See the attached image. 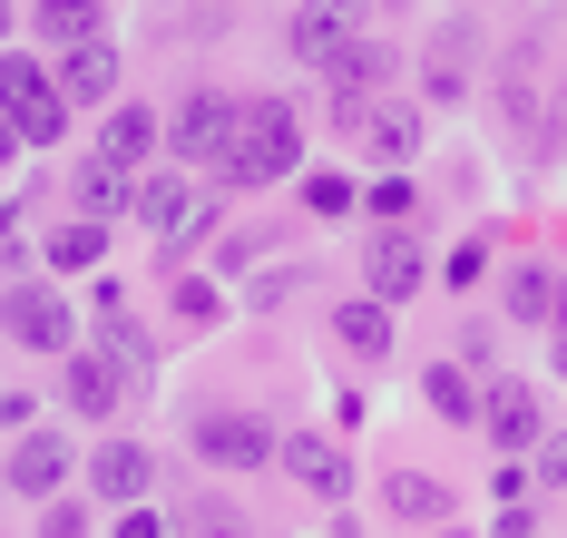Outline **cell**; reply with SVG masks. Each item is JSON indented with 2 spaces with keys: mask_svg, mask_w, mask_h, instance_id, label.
Listing matches in <instances>:
<instances>
[{
  "mask_svg": "<svg viewBox=\"0 0 567 538\" xmlns=\"http://www.w3.org/2000/svg\"><path fill=\"white\" fill-rule=\"evenodd\" d=\"M538 479H548V489H567V431L548 441V451H538Z\"/></svg>",
  "mask_w": 567,
  "mask_h": 538,
  "instance_id": "obj_28",
  "label": "cell"
},
{
  "mask_svg": "<svg viewBox=\"0 0 567 538\" xmlns=\"http://www.w3.org/2000/svg\"><path fill=\"white\" fill-rule=\"evenodd\" d=\"M548 362L567 372V284H558V313H548Z\"/></svg>",
  "mask_w": 567,
  "mask_h": 538,
  "instance_id": "obj_29",
  "label": "cell"
},
{
  "mask_svg": "<svg viewBox=\"0 0 567 538\" xmlns=\"http://www.w3.org/2000/svg\"><path fill=\"white\" fill-rule=\"evenodd\" d=\"M117 206H137V186L117 177L109 157H89V167H79V216H89V226H109Z\"/></svg>",
  "mask_w": 567,
  "mask_h": 538,
  "instance_id": "obj_17",
  "label": "cell"
},
{
  "mask_svg": "<svg viewBox=\"0 0 567 538\" xmlns=\"http://www.w3.org/2000/svg\"><path fill=\"white\" fill-rule=\"evenodd\" d=\"M0 157H20V127H10V118H0Z\"/></svg>",
  "mask_w": 567,
  "mask_h": 538,
  "instance_id": "obj_31",
  "label": "cell"
},
{
  "mask_svg": "<svg viewBox=\"0 0 567 538\" xmlns=\"http://www.w3.org/2000/svg\"><path fill=\"white\" fill-rule=\"evenodd\" d=\"M79 529H89V509H79V499H59L50 519H40V538H79Z\"/></svg>",
  "mask_w": 567,
  "mask_h": 538,
  "instance_id": "obj_27",
  "label": "cell"
},
{
  "mask_svg": "<svg viewBox=\"0 0 567 538\" xmlns=\"http://www.w3.org/2000/svg\"><path fill=\"white\" fill-rule=\"evenodd\" d=\"M147 479H157V461H147L137 441H109V451H89V489H99L109 509H137V499H147Z\"/></svg>",
  "mask_w": 567,
  "mask_h": 538,
  "instance_id": "obj_11",
  "label": "cell"
},
{
  "mask_svg": "<svg viewBox=\"0 0 567 538\" xmlns=\"http://www.w3.org/2000/svg\"><path fill=\"white\" fill-rule=\"evenodd\" d=\"M499 303H509L518 323H548V313H558V275H548V265H509Z\"/></svg>",
  "mask_w": 567,
  "mask_h": 538,
  "instance_id": "obj_18",
  "label": "cell"
},
{
  "mask_svg": "<svg viewBox=\"0 0 567 538\" xmlns=\"http://www.w3.org/2000/svg\"><path fill=\"white\" fill-rule=\"evenodd\" d=\"M117 538H157V509H127V519H117Z\"/></svg>",
  "mask_w": 567,
  "mask_h": 538,
  "instance_id": "obj_30",
  "label": "cell"
},
{
  "mask_svg": "<svg viewBox=\"0 0 567 538\" xmlns=\"http://www.w3.org/2000/svg\"><path fill=\"white\" fill-rule=\"evenodd\" d=\"M421 236L411 226H382V236L362 245V284H372V303H401V294H421Z\"/></svg>",
  "mask_w": 567,
  "mask_h": 538,
  "instance_id": "obj_9",
  "label": "cell"
},
{
  "mask_svg": "<svg viewBox=\"0 0 567 538\" xmlns=\"http://www.w3.org/2000/svg\"><path fill=\"white\" fill-rule=\"evenodd\" d=\"M235 127H245V99H226V89H196V99H176L167 147H176V157H216V167H226Z\"/></svg>",
  "mask_w": 567,
  "mask_h": 538,
  "instance_id": "obj_4",
  "label": "cell"
},
{
  "mask_svg": "<svg viewBox=\"0 0 567 538\" xmlns=\"http://www.w3.org/2000/svg\"><path fill=\"white\" fill-rule=\"evenodd\" d=\"M421 392H431V402H441L451 421H480V392H470V372H451V362H441V372H431Z\"/></svg>",
  "mask_w": 567,
  "mask_h": 538,
  "instance_id": "obj_25",
  "label": "cell"
},
{
  "mask_svg": "<svg viewBox=\"0 0 567 538\" xmlns=\"http://www.w3.org/2000/svg\"><path fill=\"white\" fill-rule=\"evenodd\" d=\"M59 479H69V441H59V431H20V441H10V489H20V499H50Z\"/></svg>",
  "mask_w": 567,
  "mask_h": 538,
  "instance_id": "obj_12",
  "label": "cell"
},
{
  "mask_svg": "<svg viewBox=\"0 0 567 538\" xmlns=\"http://www.w3.org/2000/svg\"><path fill=\"white\" fill-rule=\"evenodd\" d=\"M303 206H313V216H342V206H352V177H333V167H323V177L303 186Z\"/></svg>",
  "mask_w": 567,
  "mask_h": 538,
  "instance_id": "obj_26",
  "label": "cell"
},
{
  "mask_svg": "<svg viewBox=\"0 0 567 538\" xmlns=\"http://www.w3.org/2000/svg\"><path fill=\"white\" fill-rule=\"evenodd\" d=\"M69 402L109 421L117 402H127V353H79V362H69Z\"/></svg>",
  "mask_w": 567,
  "mask_h": 538,
  "instance_id": "obj_15",
  "label": "cell"
},
{
  "mask_svg": "<svg viewBox=\"0 0 567 538\" xmlns=\"http://www.w3.org/2000/svg\"><path fill=\"white\" fill-rule=\"evenodd\" d=\"M50 265H69V275H79V265H109V226H89V216L59 226V236H50Z\"/></svg>",
  "mask_w": 567,
  "mask_h": 538,
  "instance_id": "obj_23",
  "label": "cell"
},
{
  "mask_svg": "<svg viewBox=\"0 0 567 538\" xmlns=\"http://www.w3.org/2000/svg\"><path fill=\"white\" fill-rule=\"evenodd\" d=\"M480 431H489L499 451H528V441H538V392H528V382H489V392H480Z\"/></svg>",
  "mask_w": 567,
  "mask_h": 538,
  "instance_id": "obj_13",
  "label": "cell"
},
{
  "mask_svg": "<svg viewBox=\"0 0 567 538\" xmlns=\"http://www.w3.org/2000/svg\"><path fill=\"white\" fill-rule=\"evenodd\" d=\"M342 50H362V0H303V10H293V60L333 69Z\"/></svg>",
  "mask_w": 567,
  "mask_h": 538,
  "instance_id": "obj_5",
  "label": "cell"
},
{
  "mask_svg": "<svg viewBox=\"0 0 567 538\" xmlns=\"http://www.w3.org/2000/svg\"><path fill=\"white\" fill-rule=\"evenodd\" d=\"M147 147H157V118H147V108H117V118H109V137H99V157H109L117 177H127V167H137Z\"/></svg>",
  "mask_w": 567,
  "mask_h": 538,
  "instance_id": "obj_20",
  "label": "cell"
},
{
  "mask_svg": "<svg viewBox=\"0 0 567 538\" xmlns=\"http://www.w3.org/2000/svg\"><path fill=\"white\" fill-rule=\"evenodd\" d=\"M441 509H451V489L431 470H392V519H441Z\"/></svg>",
  "mask_w": 567,
  "mask_h": 538,
  "instance_id": "obj_22",
  "label": "cell"
},
{
  "mask_svg": "<svg viewBox=\"0 0 567 538\" xmlns=\"http://www.w3.org/2000/svg\"><path fill=\"white\" fill-rule=\"evenodd\" d=\"M489 108H499V127H509L518 157H548V60H538V50H509V60H499Z\"/></svg>",
  "mask_w": 567,
  "mask_h": 538,
  "instance_id": "obj_2",
  "label": "cell"
},
{
  "mask_svg": "<svg viewBox=\"0 0 567 538\" xmlns=\"http://www.w3.org/2000/svg\"><path fill=\"white\" fill-rule=\"evenodd\" d=\"M196 451H206L216 470H265L284 441H275V431H265L255 412H206V421H196Z\"/></svg>",
  "mask_w": 567,
  "mask_h": 538,
  "instance_id": "obj_8",
  "label": "cell"
},
{
  "mask_svg": "<svg viewBox=\"0 0 567 538\" xmlns=\"http://www.w3.org/2000/svg\"><path fill=\"white\" fill-rule=\"evenodd\" d=\"M137 226H147V236L167 245V255H176V245H196V236H206V186L147 177V186H137Z\"/></svg>",
  "mask_w": 567,
  "mask_h": 538,
  "instance_id": "obj_6",
  "label": "cell"
},
{
  "mask_svg": "<svg viewBox=\"0 0 567 538\" xmlns=\"http://www.w3.org/2000/svg\"><path fill=\"white\" fill-rule=\"evenodd\" d=\"M99 20H109L99 0H40V40H59V50H89Z\"/></svg>",
  "mask_w": 567,
  "mask_h": 538,
  "instance_id": "obj_19",
  "label": "cell"
},
{
  "mask_svg": "<svg viewBox=\"0 0 567 538\" xmlns=\"http://www.w3.org/2000/svg\"><path fill=\"white\" fill-rule=\"evenodd\" d=\"M109 89H117V50H109V40H89V50H59V99H69V108H99Z\"/></svg>",
  "mask_w": 567,
  "mask_h": 538,
  "instance_id": "obj_14",
  "label": "cell"
},
{
  "mask_svg": "<svg viewBox=\"0 0 567 538\" xmlns=\"http://www.w3.org/2000/svg\"><path fill=\"white\" fill-rule=\"evenodd\" d=\"M293 157H303V118H293L284 99H245V127H235V147H226V177L235 186H275V177H293Z\"/></svg>",
  "mask_w": 567,
  "mask_h": 538,
  "instance_id": "obj_1",
  "label": "cell"
},
{
  "mask_svg": "<svg viewBox=\"0 0 567 538\" xmlns=\"http://www.w3.org/2000/svg\"><path fill=\"white\" fill-rule=\"evenodd\" d=\"M0 118L20 127V147H50L59 127H69V99H59V79H40L30 60H0Z\"/></svg>",
  "mask_w": 567,
  "mask_h": 538,
  "instance_id": "obj_3",
  "label": "cell"
},
{
  "mask_svg": "<svg viewBox=\"0 0 567 538\" xmlns=\"http://www.w3.org/2000/svg\"><path fill=\"white\" fill-rule=\"evenodd\" d=\"M362 137H372V157L411 167V147H421V118H411V108H372V118H362Z\"/></svg>",
  "mask_w": 567,
  "mask_h": 538,
  "instance_id": "obj_21",
  "label": "cell"
},
{
  "mask_svg": "<svg viewBox=\"0 0 567 538\" xmlns=\"http://www.w3.org/2000/svg\"><path fill=\"white\" fill-rule=\"evenodd\" d=\"M284 470L303 479L313 499H342V489H352V461H342L333 431H293V441H284Z\"/></svg>",
  "mask_w": 567,
  "mask_h": 538,
  "instance_id": "obj_10",
  "label": "cell"
},
{
  "mask_svg": "<svg viewBox=\"0 0 567 538\" xmlns=\"http://www.w3.org/2000/svg\"><path fill=\"white\" fill-rule=\"evenodd\" d=\"M460 89H470V40L441 30V40H431V99H460Z\"/></svg>",
  "mask_w": 567,
  "mask_h": 538,
  "instance_id": "obj_24",
  "label": "cell"
},
{
  "mask_svg": "<svg viewBox=\"0 0 567 538\" xmlns=\"http://www.w3.org/2000/svg\"><path fill=\"white\" fill-rule=\"evenodd\" d=\"M0 323H10V343H30V353H69V333H79L50 284H10V294H0Z\"/></svg>",
  "mask_w": 567,
  "mask_h": 538,
  "instance_id": "obj_7",
  "label": "cell"
},
{
  "mask_svg": "<svg viewBox=\"0 0 567 538\" xmlns=\"http://www.w3.org/2000/svg\"><path fill=\"white\" fill-rule=\"evenodd\" d=\"M333 343H342V353H362V362H372V353H392V313H382L372 294H362V303H342V313H333Z\"/></svg>",
  "mask_w": 567,
  "mask_h": 538,
  "instance_id": "obj_16",
  "label": "cell"
}]
</instances>
